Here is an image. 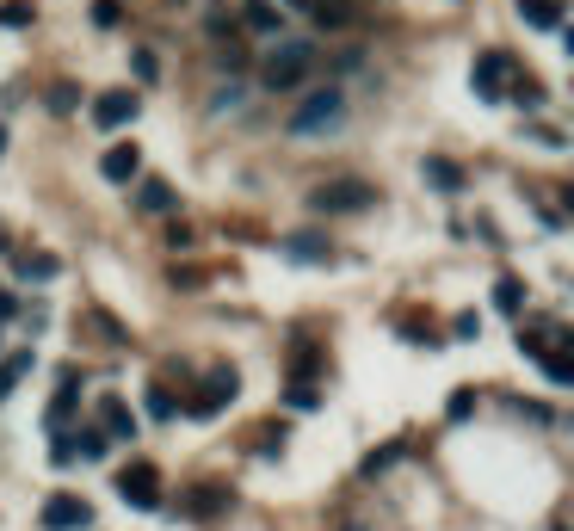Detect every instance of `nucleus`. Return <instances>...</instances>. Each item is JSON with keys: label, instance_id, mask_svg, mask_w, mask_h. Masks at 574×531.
Segmentation results:
<instances>
[{"label": "nucleus", "instance_id": "obj_1", "mask_svg": "<svg viewBox=\"0 0 574 531\" xmlns=\"http://www.w3.org/2000/svg\"><path fill=\"white\" fill-rule=\"evenodd\" d=\"M309 204L321 210V217H358V210L377 204V186H365V180H334V186H315Z\"/></svg>", "mask_w": 574, "mask_h": 531}, {"label": "nucleus", "instance_id": "obj_2", "mask_svg": "<svg viewBox=\"0 0 574 531\" xmlns=\"http://www.w3.org/2000/svg\"><path fill=\"white\" fill-rule=\"evenodd\" d=\"M309 62H315V44H291V38H284V44L266 56V87H272V93H291V87L309 75Z\"/></svg>", "mask_w": 574, "mask_h": 531}, {"label": "nucleus", "instance_id": "obj_3", "mask_svg": "<svg viewBox=\"0 0 574 531\" xmlns=\"http://www.w3.org/2000/svg\"><path fill=\"white\" fill-rule=\"evenodd\" d=\"M340 112H346V93H340V87H321V93H309L297 112H291V130H297V136L328 130V124H340Z\"/></svg>", "mask_w": 574, "mask_h": 531}, {"label": "nucleus", "instance_id": "obj_4", "mask_svg": "<svg viewBox=\"0 0 574 531\" xmlns=\"http://www.w3.org/2000/svg\"><path fill=\"white\" fill-rule=\"evenodd\" d=\"M118 501L155 513V507H161V476H155V464H130V470L118 476Z\"/></svg>", "mask_w": 574, "mask_h": 531}, {"label": "nucleus", "instance_id": "obj_5", "mask_svg": "<svg viewBox=\"0 0 574 531\" xmlns=\"http://www.w3.org/2000/svg\"><path fill=\"white\" fill-rule=\"evenodd\" d=\"M235 389H241V377L223 365V371H210V377H204V389H198L186 408H192V414H217V408H229V402H235Z\"/></svg>", "mask_w": 574, "mask_h": 531}, {"label": "nucleus", "instance_id": "obj_6", "mask_svg": "<svg viewBox=\"0 0 574 531\" xmlns=\"http://www.w3.org/2000/svg\"><path fill=\"white\" fill-rule=\"evenodd\" d=\"M44 525H50V531H87V525H93V507L75 501V494H56V501L44 507Z\"/></svg>", "mask_w": 574, "mask_h": 531}, {"label": "nucleus", "instance_id": "obj_7", "mask_svg": "<svg viewBox=\"0 0 574 531\" xmlns=\"http://www.w3.org/2000/svg\"><path fill=\"white\" fill-rule=\"evenodd\" d=\"M136 105H142L136 93H99V99H93V124H99V130H124V124L136 118Z\"/></svg>", "mask_w": 574, "mask_h": 531}, {"label": "nucleus", "instance_id": "obj_8", "mask_svg": "<svg viewBox=\"0 0 574 531\" xmlns=\"http://www.w3.org/2000/svg\"><path fill=\"white\" fill-rule=\"evenodd\" d=\"M99 173H105L112 186H130L136 173H142V155H136V143H112V149H105V161H99Z\"/></svg>", "mask_w": 574, "mask_h": 531}, {"label": "nucleus", "instance_id": "obj_9", "mask_svg": "<svg viewBox=\"0 0 574 531\" xmlns=\"http://www.w3.org/2000/svg\"><path fill=\"white\" fill-rule=\"evenodd\" d=\"M99 433H105V445H112V439H136V414L118 396H105L99 402Z\"/></svg>", "mask_w": 574, "mask_h": 531}, {"label": "nucleus", "instance_id": "obj_10", "mask_svg": "<svg viewBox=\"0 0 574 531\" xmlns=\"http://www.w3.org/2000/svg\"><path fill=\"white\" fill-rule=\"evenodd\" d=\"M507 75H513V68H507V56H500V50H488V56L476 62V93H482V99H500Z\"/></svg>", "mask_w": 574, "mask_h": 531}, {"label": "nucleus", "instance_id": "obj_11", "mask_svg": "<svg viewBox=\"0 0 574 531\" xmlns=\"http://www.w3.org/2000/svg\"><path fill=\"white\" fill-rule=\"evenodd\" d=\"M420 173H426V180H433L439 192H463V167H457V161H445V155H426V161H420Z\"/></svg>", "mask_w": 574, "mask_h": 531}, {"label": "nucleus", "instance_id": "obj_12", "mask_svg": "<svg viewBox=\"0 0 574 531\" xmlns=\"http://www.w3.org/2000/svg\"><path fill=\"white\" fill-rule=\"evenodd\" d=\"M186 507H192L198 519H210V513H223V507H229V488H217V482H198V488L186 494Z\"/></svg>", "mask_w": 574, "mask_h": 531}, {"label": "nucleus", "instance_id": "obj_13", "mask_svg": "<svg viewBox=\"0 0 574 531\" xmlns=\"http://www.w3.org/2000/svg\"><path fill=\"white\" fill-rule=\"evenodd\" d=\"M519 19L537 31H556L562 25V0H519Z\"/></svg>", "mask_w": 574, "mask_h": 531}, {"label": "nucleus", "instance_id": "obj_14", "mask_svg": "<svg viewBox=\"0 0 574 531\" xmlns=\"http://www.w3.org/2000/svg\"><path fill=\"white\" fill-rule=\"evenodd\" d=\"M284 254H291V260H309V266H321V260H334V247L321 241V235H291V241H284Z\"/></svg>", "mask_w": 574, "mask_h": 531}, {"label": "nucleus", "instance_id": "obj_15", "mask_svg": "<svg viewBox=\"0 0 574 531\" xmlns=\"http://www.w3.org/2000/svg\"><path fill=\"white\" fill-rule=\"evenodd\" d=\"M136 204H142V210H173V204H179V192H173L167 180H142V192H136Z\"/></svg>", "mask_w": 574, "mask_h": 531}, {"label": "nucleus", "instance_id": "obj_16", "mask_svg": "<svg viewBox=\"0 0 574 531\" xmlns=\"http://www.w3.org/2000/svg\"><path fill=\"white\" fill-rule=\"evenodd\" d=\"M25 371H31V352H13V359H7V365H0V402H7V396H13V389L25 383Z\"/></svg>", "mask_w": 574, "mask_h": 531}, {"label": "nucleus", "instance_id": "obj_17", "mask_svg": "<svg viewBox=\"0 0 574 531\" xmlns=\"http://www.w3.org/2000/svg\"><path fill=\"white\" fill-rule=\"evenodd\" d=\"M494 309L500 315H519L525 309V285H519V278H500V285H494Z\"/></svg>", "mask_w": 574, "mask_h": 531}, {"label": "nucleus", "instance_id": "obj_18", "mask_svg": "<svg viewBox=\"0 0 574 531\" xmlns=\"http://www.w3.org/2000/svg\"><path fill=\"white\" fill-rule=\"evenodd\" d=\"M75 414V377H62V389H56V402H50V427L62 433V420Z\"/></svg>", "mask_w": 574, "mask_h": 531}, {"label": "nucleus", "instance_id": "obj_19", "mask_svg": "<svg viewBox=\"0 0 574 531\" xmlns=\"http://www.w3.org/2000/svg\"><path fill=\"white\" fill-rule=\"evenodd\" d=\"M19 272L25 278H56L62 266H56V254H19Z\"/></svg>", "mask_w": 574, "mask_h": 531}, {"label": "nucleus", "instance_id": "obj_20", "mask_svg": "<svg viewBox=\"0 0 574 531\" xmlns=\"http://www.w3.org/2000/svg\"><path fill=\"white\" fill-rule=\"evenodd\" d=\"M507 99H519V105H525V112H537V105H544V87H537V81H531V75H519V81H513V93H507Z\"/></svg>", "mask_w": 574, "mask_h": 531}, {"label": "nucleus", "instance_id": "obj_21", "mask_svg": "<svg viewBox=\"0 0 574 531\" xmlns=\"http://www.w3.org/2000/svg\"><path fill=\"white\" fill-rule=\"evenodd\" d=\"M75 439H81V445H75V457H105V451H112L99 427H87V433H75Z\"/></svg>", "mask_w": 574, "mask_h": 531}, {"label": "nucleus", "instance_id": "obj_22", "mask_svg": "<svg viewBox=\"0 0 574 531\" xmlns=\"http://www.w3.org/2000/svg\"><path fill=\"white\" fill-rule=\"evenodd\" d=\"M247 25H254V31H278V7L254 0V7H247Z\"/></svg>", "mask_w": 574, "mask_h": 531}, {"label": "nucleus", "instance_id": "obj_23", "mask_svg": "<svg viewBox=\"0 0 574 531\" xmlns=\"http://www.w3.org/2000/svg\"><path fill=\"white\" fill-rule=\"evenodd\" d=\"M315 19H321V25H346V19H352V7H346V0H321Z\"/></svg>", "mask_w": 574, "mask_h": 531}, {"label": "nucleus", "instance_id": "obj_24", "mask_svg": "<svg viewBox=\"0 0 574 531\" xmlns=\"http://www.w3.org/2000/svg\"><path fill=\"white\" fill-rule=\"evenodd\" d=\"M0 25H31V0H7V7H0Z\"/></svg>", "mask_w": 574, "mask_h": 531}, {"label": "nucleus", "instance_id": "obj_25", "mask_svg": "<svg viewBox=\"0 0 574 531\" xmlns=\"http://www.w3.org/2000/svg\"><path fill=\"white\" fill-rule=\"evenodd\" d=\"M149 414H155V420H173V414H179V402L167 396V389H149Z\"/></svg>", "mask_w": 574, "mask_h": 531}, {"label": "nucleus", "instance_id": "obj_26", "mask_svg": "<svg viewBox=\"0 0 574 531\" xmlns=\"http://www.w3.org/2000/svg\"><path fill=\"white\" fill-rule=\"evenodd\" d=\"M75 105H81V99H75V87H68V81L50 87V112H75Z\"/></svg>", "mask_w": 574, "mask_h": 531}, {"label": "nucleus", "instance_id": "obj_27", "mask_svg": "<svg viewBox=\"0 0 574 531\" xmlns=\"http://www.w3.org/2000/svg\"><path fill=\"white\" fill-rule=\"evenodd\" d=\"M396 457H402V445H383V451H371V457H365V476H377L383 464H396Z\"/></svg>", "mask_w": 574, "mask_h": 531}, {"label": "nucleus", "instance_id": "obj_28", "mask_svg": "<svg viewBox=\"0 0 574 531\" xmlns=\"http://www.w3.org/2000/svg\"><path fill=\"white\" fill-rule=\"evenodd\" d=\"M93 322H99V334L112 340V346H124V340H130V334H124V328H118V322H112V315H105V309H93Z\"/></svg>", "mask_w": 574, "mask_h": 531}, {"label": "nucleus", "instance_id": "obj_29", "mask_svg": "<svg viewBox=\"0 0 574 531\" xmlns=\"http://www.w3.org/2000/svg\"><path fill=\"white\" fill-rule=\"evenodd\" d=\"M315 402H321L315 383H291V408H315Z\"/></svg>", "mask_w": 574, "mask_h": 531}, {"label": "nucleus", "instance_id": "obj_30", "mask_svg": "<svg viewBox=\"0 0 574 531\" xmlns=\"http://www.w3.org/2000/svg\"><path fill=\"white\" fill-rule=\"evenodd\" d=\"M167 247H173V254H186V247H192V229L173 223V229H167Z\"/></svg>", "mask_w": 574, "mask_h": 531}, {"label": "nucleus", "instance_id": "obj_31", "mask_svg": "<svg viewBox=\"0 0 574 531\" xmlns=\"http://www.w3.org/2000/svg\"><path fill=\"white\" fill-rule=\"evenodd\" d=\"M260 451H266V457L284 451V427H260Z\"/></svg>", "mask_w": 574, "mask_h": 531}, {"label": "nucleus", "instance_id": "obj_32", "mask_svg": "<svg viewBox=\"0 0 574 531\" xmlns=\"http://www.w3.org/2000/svg\"><path fill=\"white\" fill-rule=\"evenodd\" d=\"M93 19L99 25H118V0H93Z\"/></svg>", "mask_w": 574, "mask_h": 531}, {"label": "nucleus", "instance_id": "obj_33", "mask_svg": "<svg viewBox=\"0 0 574 531\" xmlns=\"http://www.w3.org/2000/svg\"><path fill=\"white\" fill-rule=\"evenodd\" d=\"M470 408H476V396H470V389H457V396H451V420H463Z\"/></svg>", "mask_w": 574, "mask_h": 531}, {"label": "nucleus", "instance_id": "obj_34", "mask_svg": "<svg viewBox=\"0 0 574 531\" xmlns=\"http://www.w3.org/2000/svg\"><path fill=\"white\" fill-rule=\"evenodd\" d=\"M544 371H550V383H568L574 371H568V359H544Z\"/></svg>", "mask_w": 574, "mask_h": 531}, {"label": "nucleus", "instance_id": "obj_35", "mask_svg": "<svg viewBox=\"0 0 574 531\" xmlns=\"http://www.w3.org/2000/svg\"><path fill=\"white\" fill-rule=\"evenodd\" d=\"M291 7H303V13H315V7H321V0H291Z\"/></svg>", "mask_w": 574, "mask_h": 531}, {"label": "nucleus", "instance_id": "obj_36", "mask_svg": "<svg viewBox=\"0 0 574 531\" xmlns=\"http://www.w3.org/2000/svg\"><path fill=\"white\" fill-rule=\"evenodd\" d=\"M0 155H7V130H0Z\"/></svg>", "mask_w": 574, "mask_h": 531}]
</instances>
